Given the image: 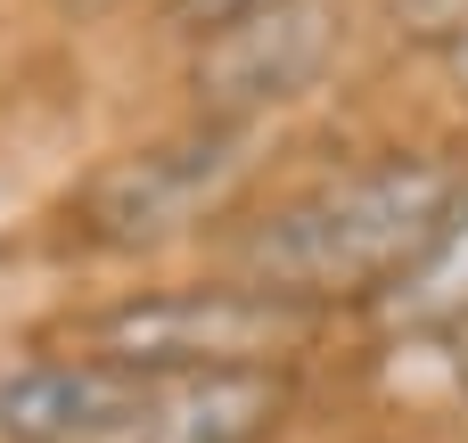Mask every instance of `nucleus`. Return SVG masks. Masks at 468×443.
<instances>
[{
	"mask_svg": "<svg viewBox=\"0 0 468 443\" xmlns=\"http://www.w3.org/2000/svg\"><path fill=\"white\" fill-rule=\"evenodd\" d=\"M8 321L66 337L132 378H189V370H263V362H337L346 321L239 271V263H165L82 288H41L8 304Z\"/></svg>",
	"mask_w": 468,
	"mask_h": 443,
	"instance_id": "3",
	"label": "nucleus"
},
{
	"mask_svg": "<svg viewBox=\"0 0 468 443\" xmlns=\"http://www.w3.org/2000/svg\"><path fill=\"white\" fill-rule=\"evenodd\" d=\"M140 82H148L140 107L197 115V123H247V132H280V140H304L395 90L362 0L263 8L214 41H189V49L140 66Z\"/></svg>",
	"mask_w": 468,
	"mask_h": 443,
	"instance_id": "4",
	"label": "nucleus"
},
{
	"mask_svg": "<svg viewBox=\"0 0 468 443\" xmlns=\"http://www.w3.org/2000/svg\"><path fill=\"white\" fill-rule=\"evenodd\" d=\"M148 378L41 337L25 321H0V443H115Z\"/></svg>",
	"mask_w": 468,
	"mask_h": 443,
	"instance_id": "6",
	"label": "nucleus"
},
{
	"mask_svg": "<svg viewBox=\"0 0 468 443\" xmlns=\"http://www.w3.org/2000/svg\"><path fill=\"white\" fill-rule=\"evenodd\" d=\"M468 197V140L411 107L403 90L304 132L280 173L247 197V214L222 230L214 263H239L346 329L378 312V296L436 247Z\"/></svg>",
	"mask_w": 468,
	"mask_h": 443,
	"instance_id": "1",
	"label": "nucleus"
},
{
	"mask_svg": "<svg viewBox=\"0 0 468 443\" xmlns=\"http://www.w3.org/2000/svg\"><path fill=\"white\" fill-rule=\"evenodd\" d=\"M288 148L296 140H280V132L140 107L49 173V189L0 238V263L25 296L165 271V263H206L222 247V230L247 214V197L280 173Z\"/></svg>",
	"mask_w": 468,
	"mask_h": 443,
	"instance_id": "2",
	"label": "nucleus"
},
{
	"mask_svg": "<svg viewBox=\"0 0 468 443\" xmlns=\"http://www.w3.org/2000/svg\"><path fill=\"white\" fill-rule=\"evenodd\" d=\"M263 8H288V0H148L140 25H132V41L115 58L123 66H156V58H173L189 41H214V33L247 25V16H263Z\"/></svg>",
	"mask_w": 468,
	"mask_h": 443,
	"instance_id": "9",
	"label": "nucleus"
},
{
	"mask_svg": "<svg viewBox=\"0 0 468 443\" xmlns=\"http://www.w3.org/2000/svg\"><path fill=\"white\" fill-rule=\"evenodd\" d=\"M362 8H370V41H378V66L395 90L468 25V0H362Z\"/></svg>",
	"mask_w": 468,
	"mask_h": 443,
	"instance_id": "8",
	"label": "nucleus"
},
{
	"mask_svg": "<svg viewBox=\"0 0 468 443\" xmlns=\"http://www.w3.org/2000/svg\"><path fill=\"white\" fill-rule=\"evenodd\" d=\"M362 329H468V197L436 230V247L378 296V312Z\"/></svg>",
	"mask_w": 468,
	"mask_h": 443,
	"instance_id": "7",
	"label": "nucleus"
},
{
	"mask_svg": "<svg viewBox=\"0 0 468 443\" xmlns=\"http://www.w3.org/2000/svg\"><path fill=\"white\" fill-rule=\"evenodd\" d=\"M25 16H16V0H0V115H8V99H16V49H25Z\"/></svg>",
	"mask_w": 468,
	"mask_h": 443,
	"instance_id": "12",
	"label": "nucleus"
},
{
	"mask_svg": "<svg viewBox=\"0 0 468 443\" xmlns=\"http://www.w3.org/2000/svg\"><path fill=\"white\" fill-rule=\"evenodd\" d=\"M148 0H16V16L58 49H123Z\"/></svg>",
	"mask_w": 468,
	"mask_h": 443,
	"instance_id": "10",
	"label": "nucleus"
},
{
	"mask_svg": "<svg viewBox=\"0 0 468 443\" xmlns=\"http://www.w3.org/2000/svg\"><path fill=\"white\" fill-rule=\"evenodd\" d=\"M313 443H411V436H395V427H370V419H346V427H329V436H313Z\"/></svg>",
	"mask_w": 468,
	"mask_h": 443,
	"instance_id": "13",
	"label": "nucleus"
},
{
	"mask_svg": "<svg viewBox=\"0 0 468 443\" xmlns=\"http://www.w3.org/2000/svg\"><path fill=\"white\" fill-rule=\"evenodd\" d=\"M329 427H346L337 362H263L148 378L115 443H313Z\"/></svg>",
	"mask_w": 468,
	"mask_h": 443,
	"instance_id": "5",
	"label": "nucleus"
},
{
	"mask_svg": "<svg viewBox=\"0 0 468 443\" xmlns=\"http://www.w3.org/2000/svg\"><path fill=\"white\" fill-rule=\"evenodd\" d=\"M403 99H411V107H428L436 123H452V132L468 140V25L436 49V58H428V66H420V74H411V82H403Z\"/></svg>",
	"mask_w": 468,
	"mask_h": 443,
	"instance_id": "11",
	"label": "nucleus"
}]
</instances>
